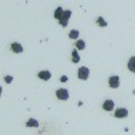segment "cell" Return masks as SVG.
Here are the masks:
<instances>
[{"instance_id":"1","label":"cell","mask_w":135,"mask_h":135,"mask_svg":"<svg viewBox=\"0 0 135 135\" xmlns=\"http://www.w3.org/2000/svg\"><path fill=\"white\" fill-rule=\"evenodd\" d=\"M72 14L70 10H66L63 11L59 19V22L63 27H66L68 25V21Z\"/></svg>"},{"instance_id":"2","label":"cell","mask_w":135,"mask_h":135,"mask_svg":"<svg viewBox=\"0 0 135 135\" xmlns=\"http://www.w3.org/2000/svg\"><path fill=\"white\" fill-rule=\"evenodd\" d=\"M90 70L88 68L82 66L78 70V77L80 79L87 80L89 78Z\"/></svg>"},{"instance_id":"3","label":"cell","mask_w":135,"mask_h":135,"mask_svg":"<svg viewBox=\"0 0 135 135\" xmlns=\"http://www.w3.org/2000/svg\"><path fill=\"white\" fill-rule=\"evenodd\" d=\"M56 96L58 99L61 100H66L69 98V92L66 89L61 88L56 92Z\"/></svg>"},{"instance_id":"4","label":"cell","mask_w":135,"mask_h":135,"mask_svg":"<svg viewBox=\"0 0 135 135\" xmlns=\"http://www.w3.org/2000/svg\"><path fill=\"white\" fill-rule=\"evenodd\" d=\"M109 84L110 87L113 88H118L119 86V76L118 75L112 76L109 79Z\"/></svg>"},{"instance_id":"5","label":"cell","mask_w":135,"mask_h":135,"mask_svg":"<svg viewBox=\"0 0 135 135\" xmlns=\"http://www.w3.org/2000/svg\"><path fill=\"white\" fill-rule=\"evenodd\" d=\"M128 111L124 108H120V109H117L115 112V116L118 118H123L127 116Z\"/></svg>"},{"instance_id":"6","label":"cell","mask_w":135,"mask_h":135,"mask_svg":"<svg viewBox=\"0 0 135 135\" xmlns=\"http://www.w3.org/2000/svg\"><path fill=\"white\" fill-rule=\"evenodd\" d=\"M114 106V103L113 101L111 100H107L104 102V104H103V109L105 110L106 111H110L113 110Z\"/></svg>"},{"instance_id":"7","label":"cell","mask_w":135,"mask_h":135,"mask_svg":"<svg viewBox=\"0 0 135 135\" xmlns=\"http://www.w3.org/2000/svg\"><path fill=\"white\" fill-rule=\"evenodd\" d=\"M38 76L39 78L47 81L51 78V74L50 72L48 70L42 71L39 72V73L38 74Z\"/></svg>"},{"instance_id":"8","label":"cell","mask_w":135,"mask_h":135,"mask_svg":"<svg viewBox=\"0 0 135 135\" xmlns=\"http://www.w3.org/2000/svg\"><path fill=\"white\" fill-rule=\"evenodd\" d=\"M11 48L12 51L16 53L22 52L24 50L21 44L17 42H15L11 44Z\"/></svg>"},{"instance_id":"9","label":"cell","mask_w":135,"mask_h":135,"mask_svg":"<svg viewBox=\"0 0 135 135\" xmlns=\"http://www.w3.org/2000/svg\"><path fill=\"white\" fill-rule=\"evenodd\" d=\"M26 126L28 127H38L39 123L37 120L30 118L29 121L26 122Z\"/></svg>"},{"instance_id":"10","label":"cell","mask_w":135,"mask_h":135,"mask_svg":"<svg viewBox=\"0 0 135 135\" xmlns=\"http://www.w3.org/2000/svg\"><path fill=\"white\" fill-rule=\"evenodd\" d=\"M128 68L130 71L135 73V56L130 58L128 63Z\"/></svg>"},{"instance_id":"11","label":"cell","mask_w":135,"mask_h":135,"mask_svg":"<svg viewBox=\"0 0 135 135\" xmlns=\"http://www.w3.org/2000/svg\"><path fill=\"white\" fill-rule=\"evenodd\" d=\"M72 55H73V61L74 63H78L80 60V57L79 56L78 52L76 50L74 49V51L72 52Z\"/></svg>"},{"instance_id":"12","label":"cell","mask_w":135,"mask_h":135,"mask_svg":"<svg viewBox=\"0 0 135 135\" xmlns=\"http://www.w3.org/2000/svg\"><path fill=\"white\" fill-rule=\"evenodd\" d=\"M76 46L79 50H82L85 48V43L84 40L80 39L76 43Z\"/></svg>"},{"instance_id":"13","label":"cell","mask_w":135,"mask_h":135,"mask_svg":"<svg viewBox=\"0 0 135 135\" xmlns=\"http://www.w3.org/2000/svg\"><path fill=\"white\" fill-rule=\"evenodd\" d=\"M79 35V32L78 30L73 29L71 30L70 33L69 34V37L71 39H75L78 38Z\"/></svg>"},{"instance_id":"14","label":"cell","mask_w":135,"mask_h":135,"mask_svg":"<svg viewBox=\"0 0 135 135\" xmlns=\"http://www.w3.org/2000/svg\"><path fill=\"white\" fill-rule=\"evenodd\" d=\"M63 11H63V9L61 7H58L56 9L55 12V17L56 18V19L59 20L60 16L62 14V13Z\"/></svg>"},{"instance_id":"15","label":"cell","mask_w":135,"mask_h":135,"mask_svg":"<svg viewBox=\"0 0 135 135\" xmlns=\"http://www.w3.org/2000/svg\"><path fill=\"white\" fill-rule=\"evenodd\" d=\"M97 23L100 26L104 27V26H106L107 25V22L104 20V19L102 17H99L98 18V20L97 21Z\"/></svg>"},{"instance_id":"16","label":"cell","mask_w":135,"mask_h":135,"mask_svg":"<svg viewBox=\"0 0 135 135\" xmlns=\"http://www.w3.org/2000/svg\"><path fill=\"white\" fill-rule=\"evenodd\" d=\"M4 80H5L6 82L8 84H10L11 83V82L13 80V77L11 76H10V75H8L7 76H6L5 78H4Z\"/></svg>"},{"instance_id":"17","label":"cell","mask_w":135,"mask_h":135,"mask_svg":"<svg viewBox=\"0 0 135 135\" xmlns=\"http://www.w3.org/2000/svg\"><path fill=\"white\" fill-rule=\"evenodd\" d=\"M60 80H61V82H66V81H67V80H68V78H67L66 76L64 75V76H62Z\"/></svg>"}]
</instances>
